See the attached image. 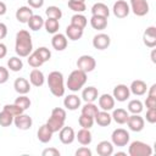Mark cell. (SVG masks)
I'll use <instances>...</instances> for the list:
<instances>
[{"instance_id":"cell-16","label":"cell","mask_w":156,"mask_h":156,"mask_svg":"<svg viewBox=\"0 0 156 156\" xmlns=\"http://www.w3.org/2000/svg\"><path fill=\"white\" fill-rule=\"evenodd\" d=\"M13 88L20 95H27L30 91V83L28 79L20 77L16 78V80L13 82Z\"/></svg>"},{"instance_id":"cell-7","label":"cell","mask_w":156,"mask_h":156,"mask_svg":"<svg viewBox=\"0 0 156 156\" xmlns=\"http://www.w3.org/2000/svg\"><path fill=\"white\" fill-rule=\"evenodd\" d=\"M129 9L138 17H143L149 13V4L146 0H130Z\"/></svg>"},{"instance_id":"cell-24","label":"cell","mask_w":156,"mask_h":156,"mask_svg":"<svg viewBox=\"0 0 156 156\" xmlns=\"http://www.w3.org/2000/svg\"><path fill=\"white\" fill-rule=\"evenodd\" d=\"M52 134H54V133L49 129V127H48L46 124H43V126L39 127V129H38V132H37V138H38V140H39L40 143L46 144V143H49V141L52 139Z\"/></svg>"},{"instance_id":"cell-47","label":"cell","mask_w":156,"mask_h":156,"mask_svg":"<svg viewBox=\"0 0 156 156\" xmlns=\"http://www.w3.org/2000/svg\"><path fill=\"white\" fill-rule=\"evenodd\" d=\"M145 117H146V122L151 124L156 123V108H147Z\"/></svg>"},{"instance_id":"cell-57","label":"cell","mask_w":156,"mask_h":156,"mask_svg":"<svg viewBox=\"0 0 156 156\" xmlns=\"http://www.w3.org/2000/svg\"><path fill=\"white\" fill-rule=\"evenodd\" d=\"M155 52H156V50L152 48V51H151V60H152V62H154V63L156 62V58H155Z\"/></svg>"},{"instance_id":"cell-53","label":"cell","mask_w":156,"mask_h":156,"mask_svg":"<svg viewBox=\"0 0 156 156\" xmlns=\"http://www.w3.org/2000/svg\"><path fill=\"white\" fill-rule=\"evenodd\" d=\"M6 35H7V27L5 23L0 22V40L4 39Z\"/></svg>"},{"instance_id":"cell-39","label":"cell","mask_w":156,"mask_h":156,"mask_svg":"<svg viewBox=\"0 0 156 156\" xmlns=\"http://www.w3.org/2000/svg\"><path fill=\"white\" fill-rule=\"evenodd\" d=\"M45 15L48 16V18H55V20H60L62 17V11L58 6H49L45 10Z\"/></svg>"},{"instance_id":"cell-17","label":"cell","mask_w":156,"mask_h":156,"mask_svg":"<svg viewBox=\"0 0 156 156\" xmlns=\"http://www.w3.org/2000/svg\"><path fill=\"white\" fill-rule=\"evenodd\" d=\"M115 99L112 95L110 94H102L98 98V102H99V107L102 111H111L115 107Z\"/></svg>"},{"instance_id":"cell-30","label":"cell","mask_w":156,"mask_h":156,"mask_svg":"<svg viewBox=\"0 0 156 156\" xmlns=\"http://www.w3.org/2000/svg\"><path fill=\"white\" fill-rule=\"evenodd\" d=\"M45 124L49 127V129H50L52 133H56V132H58V130L65 126V121L51 115V116L49 117V119L46 121Z\"/></svg>"},{"instance_id":"cell-48","label":"cell","mask_w":156,"mask_h":156,"mask_svg":"<svg viewBox=\"0 0 156 156\" xmlns=\"http://www.w3.org/2000/svg\"><path fill=\"white\" fill-rule=\"evenodd\" d=\"M9 79V68H5L4 66H0V84L6 83Z\"/></svg>"},{"instance_id":"cell-6","label":"cell","mask_w":156,"mask_h":156,"mask_svg":"<svg viewBox=\"0 0 156 156\" xmlns=\"http://www.w3.org/2000/svg\"><path fill=\"white\" fill-rule=\"evenodd\" d=\"M95 67H96V61L90 55H82L77 60V68L85 73L93 72L95 69Z\"/></svg>"},{"instance_id":"cell-28","label":"cell","mask_w":156,"mask_h":156,"mask_svg":"<svg viewBox=\"0 0 156 156\" xmlns=\"http://www.w3.org/2000/svg\"><path fill=\"white\" fill-rule=\"evenodd\" d=\"M63 105L67 110H71V111H74L77 110L79 106H80V99L78 95L76 94H71V95H67L63 100Z\"/></svg>"},{"instance_id":"cell-52","label":"cell","mask_w":156,"mask_h":156,"mask_svg":"<svg viewBox=\"0 0 156 156\" xmlns=\"http://www.w3.org/2000/svg\"><path fill=\"white\" fill-rule=\"evenodd\" d=\"M29 7L32 9H40L44 5V0H27Z\"/></svg>"},{"instance_id":"cell-59","label":"cell","mask_w":156,"mask_h":156,"mask_svg":"<svg viewBox=\"0 0 156 156\" xmlns=\"http://www.w3.org/2000/svg\"><path fill=\"white\" fill-rule=\"evenodd\" d=\"M76 1H82V2H85V0H76Z\"/></svg>"},{"instance_id":"cell-32","label":"cell","mask_w":156,"mask_h":156,"mask_svg":"<svg viewBox=\"0 0 156 156\" xmlns=\"http://www.w3.org/2000/svg\"><path fill=\"white\" fill-rule=\"evenodd\" d=\"M27 24H28L29 29L37 32V30H40V29L44 27V20H43V17L39 16V15H33V16L29 18V21L27 22Z\"/></svg>"},{"instance_id":"cell-43","label":"cell","mask_w":156,"mask_h":156,"mask_svg":"<svg viewBox=\"0 0 156 156\" xmlns=\"http://www.w3.org/2000/svg\"><path fill=\"white\" fill-rule=\"evenodd\" d=\"M34 52L40 57V60L43 62H46V61H49L51 58V51L48 48H45V46H40V48L35 49Z\"/></svg>"},{"instance_id":"cell-15","label":"cell","mask_w":156,"mask_h":156,"mask_svg":"<svg viewBox=\"0 0 156 156\" xmlns=\"http://www.w3.org/2000/svg\"><path fill=\"white\" fill-rule=\"evenodd\" d=\"M68 40L67 37L62 33H55L52 39H51V45L56 51H63L67 48Z\"/></svg>"},{"instance_id":"cell-49","label":"cell","mask_w":156,"mask_h":156,"mask_svg":"<svg viewBox=\"0 0 156 156\" xmlns=\"http://www.w3.org/2000/svg\"><path fill=\"white\" fill-rule=\"evenodd\" d=\"M41 155L43 156H60V151L56 147H48L43 150Z\"/></svg>"},{"instance_id":"cell-26","label":"cell","mask_w":156,"mask_h":156,"mask_svg":"<svg viewBox=\"0 0 156 156\" xmlns=\"http://www.w3.org/2000/svg\"><path fill=\"white\" fill-rule=\"evenodd\" d=\"M111 117H112V119H113L117 124H126V123H127V119H128V117H129V113H128L127 110L119 107V108H115V110H113Z\"/></svg>"},{"instance_id":"cell-20","label":"cell","mask_w":156,"mask_h":156,"mask_svg":"<svg viewBox=\"0 0 156 156\" xmlns=\"http://www.w3.org/2000/svg\"><path fill=\"white\" fill-rule=\"evenodd\" d=\"M33 10L29 6H21L16 11V20L21 23H27L29 18L33 16Z\"/></svg>"},{"instance_id":"cell-40","label":"cell","mask_w":156,"mask_h":156,"mask_svg":"<svg viewBox=\"0 0 156 156\" xmlns=\"http://www.w3.org/2000/svg\"><path fill=\"white\" fill-rule=\"evenodd\" d=\"M12 123H13V116L10 112L2 110L0 112V126L1 127H10Z\"/></svg>"},{"instance_id":"cell-9","label":"cell","mask_w":156,"mask_h":156,"mask_svg":"<svg viewBox=\"0 0 156 156\" xmlns=\"http://www.w3.org/2000/svg\"><path fill=\"white\" fill-rule=\"evenodd\" d=\"M112 96L115 100L119 101V102H123V101H127L130 96V90H129V87H127L126 84H117L115 88H113V91H112Z\"/></svg>"},{"instance_id":"cell-18","label":"cell","mask_w":156,"mask_h":156,"mask_svg":"<svg viewBox=\"0 0 156 156\" xmlns=\"http://www.w3.org/2000/svg\"><path fill=\"white\" fill-rule=\"evenodd\" d=\"M129 90L133 95L135 96H141L144 95L146 91H147V87H146V83L141 79H135L130 83V87H129Z\"/></svg>"},{"instance_id":"cell-41","label":"cell","mask_w":156,"mask_h":156,"mask_svg":"<svg viewBox=\"0 0 156 156\" xmlns=\"http://www.w3.org/2000/svg\"><path fill=\"white\" fill-rule=\"evenodd\" d=\"M15 105H17L18 107H21L23 111H26V110H28L29 107H30V99L27 96V95H20L16 100H15V102H13Z\"/></svg>"},{"instance_id":"cell-33","label":"cell","mask_w":156,"mask_h":156,"mask_svg":"<svg viewBox=\"0 0 156 156\" xmlns=\"http://www.w3.org/2000/svg\"><path fill=\"white\" fill-rule=\"evenodd\" d=\"M128 112H130L132 115H140L144 110V105L139 99H133L128 102Z\"/></svg>"},{"instance_id":"cell-31","label":"cell","mask_w":156,"mask_h":156,"mask_svg":"<svg viewBox=\"0 0 156 156\" xmlns=\"http://www.w3.org/2000/svg\"><path fill=\"white\" fill-rule=\"evenodd\" d=\"M90 26L93 27V29L96 30H104L107 27V18L106 17H101V16H91L90 18Z\"/></svg>"},{"instance_id":"cell-37","label":"cell","mask_w":156,"mask_h":156,"mask_svg":"<svg viewBox=\"0 0 156 156\" xmlns=\"http://www.w3.org/2000/svg\"><path fill=\"white\" fill-rule=\"evenodd\" d=\"M98 112H99V107L94 102H85V105L82 107V115H87L93 118L96 116Z\"/></svg>"},{"instance_id":"cell-55","label":"cell","mask_w":156,"mask_h":156,"mask_svg":"<svg viewBox=\"0 0 156 156\" xmlns=\"http://www.w3.org/2000/svg\"><path fill=\"white\" fill-rule=\"evenodd\" d=\"M147 96H154L156 98V84H152L150 88H147Z\"/></svg>"},{"instance_id":"cell-4","label":"cell","mask_w":156,"mask_h":156,"mask_svg":"<svg viewBox=\"0 0 156 156\" xmlns=\"http://www.w3.org/2000/svg\"><path fill=\"white\" fill-rule=\"evenodd\" d=\"M128 155L129 156H151L152 149L149 144L140 141V140H135L129 144Z\"/></svg>"},{"instance_id":"cell-3","label":"cell","mask_w":156,"mask_h":156,"mask_svg":"<svg viewBox=\"0 0 156 156\" xmlns=\"http://www.w3.org/2000/svg\"><path fill=\"white\" fill-rule=\"evenodd\" d=\"M87 73L80 71V69H74L69 73L68 78H67V82H66V85L68 88V90L71 91H78L80 90L85 83H87Z\"/></svg>"},{"instance_id":"cell-56","label":"cell","mask_w":156,"mask_h":156,"mask_svg":"<svg viewBox=\"0 0 156 156\" xmlns=\"http://www.w3.org/2000/svg\"><path fill=\"white\" fill-rule=\"evenodd\" d=\"M7 11V7H6V4L4 1H0V16H4Z\"/></svg>"},{"instance_id":"cell-38","label":"cell","mask_w":156,"mask_h":156,"mask_svg":"<svg viewBox=\"0 0 156 156\" xmlns=\"http://www.w3.org/2000/svg\"><path fill=\"white\" fill-rule=\"evenodd\" d=\"M68 7L76 12V13H82L87 10V6H85V2H82V1H76V0H68Z\"/></svg>"},{"instance_id":"cell-34","label":"cell","mask_w":156,"mask_h":156,"mask_svg":"<svg viewBox=\"0 0 156 156\" xmlns=\"http://www.w3.org/2000/svg\"><path fill=\"white\" fill-rule=\"evenodd\" d=\"M44 28L45 30L49 33V34H55L58 32L60 29V23H58V20H55V18H48L44 21Z\"/></svg>"},{"instance_id":"cell-2","label":"cell","mask_w":156,"mask_h":156,"mask_svg":"<svg viewBox=\"0 0 156 156\" xmlns=\"http://www.w3.org/2000/svg\"><path fill=\"white\" fill-rule=\"evenodd\" d=\"M48 87L51 91V94L56 98H61L65 95V79H63V74L58 71H52L49 73L48 78Z\"/></svg>"},{"instance_id":"cell-45","label":"cell","mask_w":156,"mask_h":156,"mask_svg":"<svg viewBox=\"0 0 156 156\" xmlns=\"http://www.w3.org/2000/svg\"><path fill=\"white\" fill-rule=\"evenodd\" d=\"M2 110H5V111L10 112L13 117H15V116H18V115H21V113H23V112H24L21 107H18V106H17V105H15V104H7V105H5V106L2 107Z\"/></svg>"},{"instance_id":"cell-5","label":"cell","mask_w":156,"mask_h":156,"mask_svg":"<svg viewBox=\"0 0 156 156\" xmlns=\"http://www.w3.org/2000/svg\"><path fill=\"white\" fill-rule=\"evenodd\" d=\"M129 133L123 128H117L111 134V143L113 144V146H126L129 143Z\"/></svg>"},{"instance_id":"cell-58","label":"cell","mask_w":156,"mask_h":156,"mask_svg":"<svg viewBox=\"0 0 156 156\" xmlns=\"http://www.w3.org/2000/svg\"><path fill=\"white\" fill-rule=\"evenodd\" d=\"M116 156H127V154H126V152L119 151V152H116Z\"/></svg>"},{"instance_id":"cell-29","label":"cell","mask_w":156,"mask_h":156,"mask_svg":"<svg viewBox=\"0 0 156 156\" xmlns=\"http://www.w3.org/2000/svg\"><path fill=\"white\" fill-rule=\"evenodd\" d=\"M91 15L94 16H101V17H108L110 16V9L104 2H96L91 7Z\"/></svg>"},{"instance_id":"cell-11","label":"cell","mask_w":156,"mask_h":156,"mask_svg":"<svg viewBox=\"0 0 156 156\" xmlns=\"http://www.w3.org/2000/svg\"><path fill=\"white\" fill-rule=\"evenodd\" d=\"M58 139L62 144L65 145H68V144H72L74 140H76V133H74V129L72 127H67V126H63L60 130H58Z\"/></svg>"},{"instance_id":"cell-46","label":"cell","mask_w":156,"mask_h":156,"mask_svg":"<svg viewBox=\"0 0 156 156\" xmlns=\"http://www.w3.org/2000/svg\"><path fill=\"white\" fill-rule=\"evenodd\" d=\"M51 115L52 116H55V117H57V118H61V119H63V121H66V110H63V108H61V107H55V108H52V111H51Z\"/></svg>"},{"instance_id":"cell-36","label":"cell","mask_w":156,"mask_h":156,"mask_svg":"<svg viewBox=\"0 0 156 156\" xmlns=\"http://www.w3.org/2000/svg\"><path fill=\"white\" fill-rule=\"evenodd\" d=\"M71 24L77 26V27H79V28L84 29V28L87 27V24H88V20H87V17H85L84 15H82V13H74V15L71 17Z\"/></svg>"},{"instance_id":"cell-23","label":"cell","mask_w":156,"mask_h":156,"mask_svg":"<svg viewBox=\"0 0 156 156\" xmlns=\"http://www.w3.org/2000/svg\"><path fill=\"white\" fill-rule=\"evenodd\" d=\"M94 122H96V124L98 126H100V127H107V126H110L111 124V122H112V117H111V115L108 113V111H99L98 113H96V116L94 117Z\"/></svg>"},{"instance_id":"cell-50","label":"cell","mask_w":156,"mask_h":156,"mask_svg":"<svg viewBox=\"0 0 156 156\" xmlns=\"http://www.w3.org/2000/svg\"><path fill=\"white\" fill-rule=\"evenodd\" d=\"M76 156H91V150L87 146H82L76 151Z\"/></svg>"},{"instance_id":"cell-22","label":"cell","mask_w":156,"mask_h":156,"mask_svg":"<svg viewBox=\"0 0 156 156\" xmlns=\"http://www.w3.org/2000/svg\"><path fill=\"white\" fill-rule=\"evenodd\" d=\"M83 30H84V29H82V28H79V27H77V26L68 24L67 28H66V34H65V35L67 37V39L76 41V40H79V39L83 37Z\"/></svg>"},{"instance_id":"cell-21","label":"cell","mask_w":156,"mask_h":156,"mask_svg":"<svg viewBox=\"0 0 156 156\" xmlns=\"http://www.w3.org/2000/svg\"><path fill=\"white\" fill-rule=\"evenodd\" d=\"M96 152L100 156H111L113 154V144L108 140H102L96 145Z\"/></svg>"},{"instance_id":"cell-51","label":"cell","mask_w":156,"mask_h":156,"mask_svg":"<svg viewBox=\"0 0 156 156\" xmlns=\"http://www.w3.org/2000/svg\"><path fill=\"white\" fill-rule=\"evenodd\" d=\"M145 106H146V108H156V98L147 96L145 100Z\"/></svg>"},{"instance_id":"cell-8","label":"cell","mask_w":156,"mask_h":156,"mask_svg":"<svg viewBox=\"0 0 156 156\" xmlns=\"http://www.w3.org/2000/svg\"><path fill=\"white\" fill-rule=\"evenodd\" d=\"M112 12L117 18H126L130 12L129 4L124 0H117L112 6Z\"/></svg>"},{"instance_id":"cell-10","label":"cell","mask_w":156,"mask_h":156,"mask_svg":"<svg viewBox=\"0 0 156 156\" xmlns=\"http://www.w3.org/2000/svg\"><path fill=\"white\" fill-rule=\"evenodd\" d=\"M13 123H15L17 129H20V130H28L32 127V124H33V119H32V117L29 115L21 113L18 116L13 117Z\"/></svg>"},{"instance_id":"cell-1","label":"cell","mask_w":156,"mask_h":156,"mask_svg":"<svg viewBox=\"0 0 156 156\" xmlns=\"http://www.w3.org/2000/svg\"><path fill=\"white\" fill-rule=\"evenodd\" d=\"M33 50V43L32 37L28 30L21 29L16 34V41H15V51L20 57H27L32 54Z\"/></svg>"},{"instance_id":"cell-13","label":"cell","mask_w":156,"mask_h":156,"mask_svg":"<svg viewBox=\"0 0 156 156\" xmlns=\"http://www.w3.org/2000/svg\"><path fill=\"white\" fill-rule=\"evenodd\" d=\"M143 43L150 49L156 46V27L155 26H150L144 30V33H143Z\"/></svg>"},{"instance_id":"cell-27","label":"cell","mask_w":156,"mask_h":156,"mask_svg":"<svg viewBox=\"0 0 156 156\" xmlns=\"http://www.w3.org/2000/svg\"><path fill=\"white\" fill-rule=\"evenodd\" d=\"M76 139L78 140V143L83 146H88L91 140H93V135L90 133L89 129H85V128H82L80 130H78V133L76 134Z\"/></svg>"},{"instance_id":"cell-12","label":"cell","mask_w":156,"mask_h":156,"mask_svg":"<svg viewBox=\"0 0 156 156\" xmlns=\"http://www.w3.org/2000/svg\"><path fill=\"white\" fill-rule=\"evenodd\" d=\"M127 126L132 132H141L145 126V119L140 115H132L127 119Z\"/></svg>"},{"instance_id":"cell-54","label":"cell","mask_w":156,"mask_h":156,"mask_svg":"<svg viewBox=\"0 0 156 156\" xmlns=\"http://www.w3.org/2000/svg\"><path fill=\"white\" fill-rule=\"evenodd\" d=\"M7 55V48L5 44L0 43V58H4Z\"/></svg>"},{"instance_id":"cell-44","label":"cell","mask_w":156,"mask_h":156,"mask_svg":"<svg viewBox=\"0 0 156 156\" xmlns=\"http://www.w3.org/2000/svg\"><path fill=\"white\" fill-rule=\"evenodd\" d=\"M28 58H27V61H28V65L30 66V67H33V68H39L44 62L40 60V57L33 51L30 55H28L27 56Z\"/></svg>"},{"instance_id":"cell-42","label":"cell","mask_w":156,"mask_h":156,"mask_svg":"<svg viewBox=\"0 0 156 156\" xmlns=\"http://www.w3.org/2000/svg\"><path fill=\"white\" fill-rule=\"evenodd\" d=\"M78 123H79V126L82 128L90 129L93 127V124H94V118L90 117V116H87V115H82L80 113V116L78 118Z\"/></svg>"},{"instance_id":"cell-25","label":"cell","mask_w":156,"mask_h":156,"mask_svg":"<svg viewBox=\"0 0 156 156\" xmlns=\"http://www.w3.org/2000/svg\"><path fill=\"white\" fill-rule=\"evenodd\" d=\"M99 98V91L95 87H87L82 91V99L85 102H94Z\"/></svg>"},{"instance_id":"cell-35","label":"cell","mask_w":156,"mask_h":156,"mask_svg":"<svg viewBox=\"0 0 156 156\" xmlns=\"http://www.w3.org/2000/svg\"><path fill=\"white\" fill-rule=\"evenodd\" d=\"M7 68L12 72H20L23 68V62L20 56H12L7 60Z\"/></svg>"},{"instance_id":"cell-19","label":"cell","mask_w":156,"mask_h":156,"mask_svg":"<svg viewBox=\"0 0 156 156\" xmlns=\"http://www.w3.org/2000/svg\"><path fill=\"white\" fill-rule=\"evenodd\" d=\"M29 83L32 85L37 87V88L41 87L45 83V76H44V73L40 69H38V68H33L30 71V73H29Z\"/></svg>"},{"instance_id":"cell-14","label":"cell","mask_w":156,"mask_h":156,"mask_svg":"<svg viewBox=\"0 0 156 156\" xmlns=\"http://www.w3.org/2000/svg\"><path fill=\"white\" fill-rule=\"evenodd\" d=\"M110 44H111V39L105 33H99L93 38V46L98 50H105L110 46Z\"/></svg>"}]
</instances>
